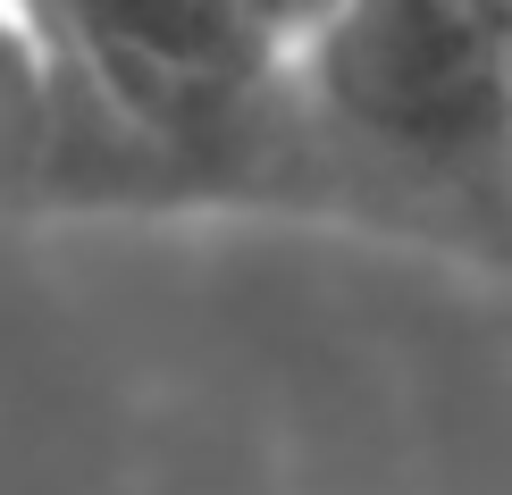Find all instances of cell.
<instances>
[{
    "label": "cell",
    "mask_w": 512,
    "mask_h": 495,
    "mask_svg": "<svg viewBox=\"0 0 512 495\" xmlns=\"http://www.w3.org/2000/svg\"><path fill=\"white\" fill-rule=\"evenodd\" d=\"M244 9H252V26H261V42H269V51L294 68V59L311 51V34L328 26V9H336V0H244Z\"/></svg>",
    "instance_id": "cell-3"
},
{
    "label": "cell",
    "mask_w": 512,
    "mask_h": 495,
    "mask_svg": "<svg viewBox=\"0 0 512 495\" xmlns=\"http://www.w3.org/2000/svg\"><path fill=\"white\" fill-rule=\"evenodd\" d=\"M0 34H9V42H26V51L42 59V42H34V26H26V9H17V0H0ZM42 68H51V59H42Z\"/></svg>",
    "instance_id": "cell-4"
},
{
    "label": "cell",
    "mask_w": 512,
    "mask_h": 495,
    "mask_svg": "<svg viewBox=\"0 0 512 495\" xmlns=\"http://www.w3.org/2000/svg\"><path fill=\"white\" fill-rule=\"evenodd\" d=\"M42 59L126 118L227 110L252 76L286 68L244 0H34Z\"/></svg>",
    "instance_id": "cell-2"
},
{
    "label": "cell",
    "mask_w": 512,
    "mask_h": 495,
    "mask_svg": "<svg viewBox=\"0 0 512 495\" xmlns=\"http://www.w3.org/2000/svg\"><path fill=\"white\" fill-rule=\"evenodd\" d=\"M487 9H496V17H504V26H512V0H487Z\"/></svg>",
    "instance_id": "cell-5"
},
{
    "label": "cell",
    "mask_w": 512,
    "mask_h": 495,
    "mask_svg": "<svg viewBox=\"0 0 512 495\" xmlns=\"http://www.w3.org/2000/svg\"><path fill=\"white\" fill-rule=\"evenodd\" d=\"M294 76L378 160L512 185V26L487 0H336Z\"/></svg>",
    "instance_id": "cell-1"
}]
</instances>
